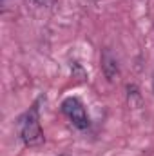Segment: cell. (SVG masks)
<instances>
[{
    "label": "cell",
    "instance_id": "3957f363",
    "mask_svg": "<svg viewBox=\"0 0 154 156\" xmlns=\"http://www.w3.org/2000/svg\"><path fill=\"white\" fill-rule=\"evenodd\" d=\"M102 71H103V75L109 82H113L120 75L118 60H116V56L113 55L111 49H103V53H102Z\"/></svg>",
    "mask_w": 154,
    "mask_h": 156
},
{
    "label": "cell",
    "instance_id": "8992f818",
    "mask_svg": "<svg viewBox=\"0 0 154 156\" xmlns=\"http://www.w3.org/2000/svg\"><path fill=\"white\" fill-rule=\"evenodd\" d=\"M152 93H154V78H152Z\"/></svg>",
    "mask_w": 154,
    "mask_h": 156
},
{
    "label": "cell",
    "instance_id": "6da1fadb",
    "mask_svg": "<svg viewBox=\"0 0 154 156\" xmlns=\"http://www.w3.org/2000/svg\"><path fill=\"white\" fill-rule=\"evenodd\" d=\"M40 104H42V98H38L27 111H24L16 122L18 136L27 147H40L45 142V136L40 125Z\"/></svg>",
    "mask_w": 154,
    "mask_h": 156
},
{
    "label": "cell",
    "instance_id": "52a82bcc",
    "mask_svg": "<svg viewBox=\"0 0 154 156\" xmlns=\"http://www.w3.org/2000/svg\"><path fill=\"white\" fill-rule=\"evenodd\" d=\"M60 156H69V154H60Z\"/></svg>",
    "mask_w": 154,
    "mask_h": 156
},
{
    "label": "cell",
    "instance_id": "5b68a950",
    "mask_svg": "<svg viewBox=\"0 0 154 156\" xmlns=\"http://www.w3.org/2000/svg\"><path fill=\"white\" fill-rule=\"evenodd\" d=\"M7 4V0H2V5H5Z\"/></svg>",
    "mask_w": 154,
    "mask_h": 156
},
{
    "label": "cell",
    "instance_id": "7a4b0ae2",
    "mask_svg": "<svg viewBox=\"0 0 154 156\" xmlns=\"http://www.w3.org/2000/svg\"><path fill=\"white\" fill-rule=\"evenodd\" d=\"M62 113L80 131H83L91 125V118L87 115V109H85L83 102L76 96H67L62 102Z\"/></svg>",
    "mask_w": 154,
    "mask_h": 156
},
{
    "label": "cell",
    "instance_id": "277c9868",
    "mask_svg": "<svg viewBox=\"0 0 154 156\" xmlns=\"http://www.w3.org/2000/svg\"><path fill=\"white\" fill-rule=\"evenodd\" d=\"M37 5H40V7H53L54 4H56V0H33Z\"/></svg>",
    "mask_w": 154,
    "mask_h": 156
}]
</instances>
